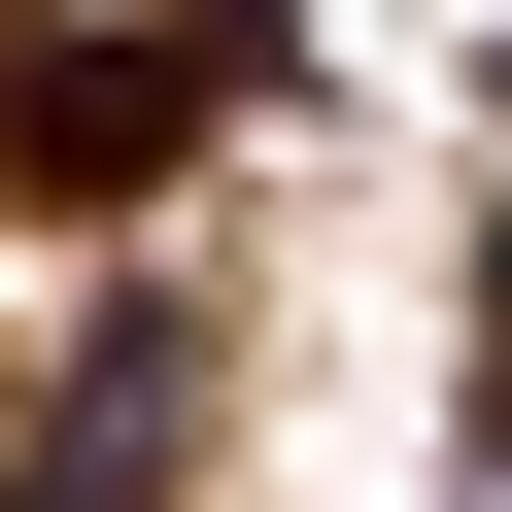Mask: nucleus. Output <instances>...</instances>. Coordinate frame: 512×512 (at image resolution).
<instances>
[{
  "label": "nucleus",
  "mask_w": 512,
  "mask_h": 512,
  "mask_svg": "<svg viewBox=\"0 0 512 512\" xmlns=\"http://www.w3.org/2000/svg\"><path fill=\"white\" fill-rule=\"evenodd\" d=\"M308 0H0V205H171Z\"/></svg>",
  "instance_id": "obj_1"
}]
</instances>
